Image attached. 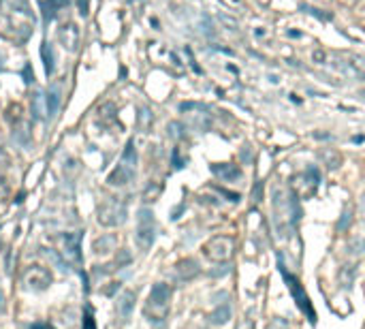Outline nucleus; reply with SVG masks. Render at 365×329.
<instances>
[{
  "mask_svg": "<svg viewBox=\"0 0 365 329\" xmlns=\"http://www.w3.org/2000/svg\"><path fill=\"white\" fill-rule=\"evenodd\" d=\"M278 270H280V274H282V278H284V282H286V286H288L290 295H293L295 304L299 306V310L306 314V318H308L312 325H314V323H316V312H314V308H312L310 297H308V293L304 291V284L299 282L297 276H293V274L286 270V265H284V261H282V256H278Z\"/></svg>",
  "mask_w": 365,
  "mask_h": 329,
  "instance_id": "nucleus-1",
  "label": "nucleus"
},
{
  "mask_svg": "<svg viewBox=\"0 0 365 329\" xmlns=\"http://www.w3.org/2000/svg\"><path fill=\"white\" fill-rule=\"evenodd\" d=\"M32 35V22L13 17L9 13H0V39H7L11 43H26L28 37Z\"/></svg>",
  "mask_w": 365,
  "mask_h": 329,
  "instance_id": "nucleus-2",
  "label": "nucleus"
},
{
  "mask_svg": "<svg viewBox=\"0 0 365 329\" xmlns=\"http://www.w3.org/2000/svg\"><path fill=\"white\" fill-rule=\"evenodd\" d=\"M169 302H171V286L158 282L152 286V293L148 297V306H145V314H148L152 321H160L164 318V314L169 312Z\"/></svg>",
  "mask_w": 365,
  "mask_h": 329,
  "instance_id": "nucleus-3",
  "label": "nucleus"
},
{
  "mask_svg": "<svg viewBox=\"0 0 365 329\" xmlns=\"http://www.w3.org/2000/svg\"><path fill=\"white\" fill-rule=\"evenodd\" d=\"M203 250L212 261L224 263V261L231 259L233 252H235V240L228 238V235H216V238H212L203 246Z\"/></svg>",
  "mask_w": 365,
  "mask_h": 329,
  "instance_id": "nucleus-4",
  "label": "nucleus"
},
{
  "mask_svg": "<svg viewBox=\"0 0 365 329\" xmlns=\"http://www.w3.org/2000/svg\"><path fill=\"white\" fill-rule=\"evenodd\" d=\"M124 218H126V208L118 199H107L98 208V222L107 224V227H116V224L124 222Z\"/></svg>",
  "mask_w": 365,
  "mask_h": 329,
  "instance_id": "nucleus-5",
  "label": "nucleus"
},
{
  "mask_svg": "<svg viewBox=\"0 0 365 329\" xmlns=\"http://www.w3.org/2000/svg\"><path fill=\"white\" fill-rule=\"evenodd\" d=\"M156 238V224H154V214L150 210L139 212V229H137V244L139 248L148 250Z\"/></svg>",
  "mask_w": 365,
  "mask_h": 329,
  "instance_id": "nucleus-6",
  "label": "nucleus"
},
{
  "mask_svg": "<svg viewBox=\"0 0 365 329\" xmlns=\"http://www.w3.org/2000/svg\"><path fill=\"white\" fill-rule=\"evenodd\" d=\"M318 169L314 167H308L301 176L295 180V188H297V194H301V197H310L312 192H316V186H318Z\"/></svg>",
  "mask_w": 365,
  "mask_h": 329,
  "instance_id": "nucleus-7",
  "label": "nucleus"
},
{
  "mask_svg": "<svg viewBox=\"0 0 365 329\" xmlns=\"http://www.w3.org/2000/svg\"><path fill=\"white\" fill-rule=\"evenodd\" d=\"M58 39H60L62 47H64L67 51H77V49H79V39H81V35H79V28L73 24V22L64 24V26L58 30Z\"/></svg>",
  "mask_w": 365,
  "mask_h": 329,
  "instance_id": "nucleus-8",
  "label": "nucleus"
},
{
  "mask_svg": "<svg viewBox=\"0 0 365 329\" xmlns=\"http://www.w3.org/2000/svg\"><path fill=\"white\" fill-rule=\"evenodd\" d=\"M51 282V274L41 265H32L30 270L26 272V284L32 286V289H45V286Z\"/></svg>",
  "mask_w": 365,
  "mask_h": 329,
  "instance_id": "nucleus-9",
  "label": "nucleus"
},
{
  "mask_svg": "<svg viewBox=\"0 0 365 329\" xmlns=\"http://www.w3.org/2000/svg\"><path fill=\"white\" fill-rule=\"evenodd\" d=\"M212 173L216 178H220L222 182H237L242 178V169L237 167L233 162H218V164H212Z\"/></svg>",
  "mask_w": 365,
  "mask_h": 329,
  "instance_id": "nucleus-10",
  "label": "nucleus"
},
{
  "mask_svg": "<svg viewBox=\"0 0 365 329\" xmlns=\"http://www.w3.org/2000/svg\"><path fill=\"white\" fill-rule=\"evenodd\" d=\"M60 244H62V254L69 261H79V235H71V233L62 235Z\"/></svg>",
  "mask_w": 365,
  "mask_h": 329,
  "instance_id": "nucleus-11",
  "label": "nucleus"
},
{
  "mask_svg": "<svg viewBox=\"0 0 365 329\" xmlns=\"http://www.w3.org/2000/svg\"><path fill=\"white\" fill-rule=\"evenodd\" d=\"M132 176H135V169L128 167V164L120 162L109 176V184H113V186H122V184H128L132 180Z\"/></svg>",
  "mask_w": 365,
  "mask_h": 329,
  "instance_id": "nucleus-12",
  "label": "nucleus"
},
{
  "mask_svg": "<svg viewBox=\"0 0 365 329\" xmlns=\"http://www.w3.org/2000/svg\"><path fill=\"white\" fill-rule=\"evenodd\" d=\"M175 267H177L175 272H177V278L180 280H192L194 276L199 274V263L194 259H182Z\"/></svg>",
  "mask_w": 365,
  "mask_h": 329,
  "instance_id": "nucleus-13",
  "label": "nucleus"
},
{
  "mask_svg": "<svg viewBox=\"0 0 365 329\" xmlns=\"http://www.w3.org/2000/svg\"><path fill=\"white\" fill-rule=\"evenodd\" d=\"M354 276H357V267L354 265H344L340 270V276H338V282L342 289H350L352 282H354Z\"/></svg>",
  "mask_w": 365,
  "mask_h": 329,
  "instance_id": "nucleus-14",
  "label": "nucleus"
},
{
  "mask_svg": "<svg viewBox=\"0 0 365 329\" xmlns=\"http://www.w3.org/2000/svg\"><path fill=\"white\" fill-rule=\"evenodd\" d=\"M41 3V9H43V17H45V22H49V19H54L56 17V11L62 7V5H67V0H39Z\"/></svg>",
  "mask_w": 365,
  "mask_h": 329,
  "instance_id": "nucleus-15",
  "label": "nucleus"
},
{
  "mask_svg": "<svg viewBox=\"0 0 365 329\" xmlns=\"http://www.w3.org/2000/svg\"><path fill=\"white\" fill-rule=\"evenodd\" d=\"M32 114L39 120L47 116V96L43 94V92H37V94L32 96Z\"/></svg>",
  "mask_w": 365,
  "mask_h": 329,
  "instance_id": "nucleus-16",
  "label": "nucleus"
},
{
  "mask_svg": "<svg viewBox=\"0 0 365 329\" xmlns=\"http://www.w3.org/2000/svg\"><path fill=\"white\" fill-rule=\"evenodd\" d=\"M132 306H135V293H130V291L122 293L120 302H118V312H120L124 318H128L130 312H132Z\"/></svg>",
  "mask_w": 365,
  "mask_h": 329,
  "instance_id": "nucleus-17",
  "label": "nucleus"
},
{
  "mask_svg": "<svg viewBox=\"0 0 365 329\" xmlns=\"http://www.w3.org/2000/svg\"><path fill=\"white\" fill-rule=\"evenodd\" d=\"M318 156H320V160L327 164L329 169H336V167H340V162H342V156L336 152V150H331V148H325V150H320L318 152Z\"/></svg>",
  "mask_w": 365,
  "mask_h": 329,
  "instance_id": "nucleus-18",
  "label": "nucleus"
},
{
  "mask_svg": "<svg viewBox=\"0 0 365 329\" xmlns=\"http://www.w3.org/2000/svg\"><path fill=\"white\" fill-rule=\"evenodd\" d=\"M41 58H43V64H45V73L51 75L54 73V49H51V43H45L41 45Z\"/></svg>",
  "mask_w": 365,
  "mask_h": 329,
  "instance_id": "nucleus-19",
  "label": "nucleus"
},
{
  "mask_svg": "<svg viewBox=\"0 0 365 329\" xmlns=\"http://www.w3.org/2000/svg\"><path fill=\"white\" fill-rule=\"evenodd\" d=\"M228 316H231V308H228V306H220V308H218V310L210 316V321H212L214 325H222V323L228 321Z\"/></svg>",
  "mask_w": 365,
  "mask_h": 329,
  "instance_id": "nucleus-20",
  "label": "nucleus"
},
{
  "mask_svg": "<svg viewBox=\"0 0 365 329\" xmlns=\"http://www.w3.org/2000/svg\"><path fill=\"white\" fill-rule=\"evenodd\" d=\"M122 162H124V164H128V167H132V169H135V164H137V152H135V143H132V141H128L126 150H124V154H122Z\"/></svg>",
  "mask_w": 365,
  "mask_h": 329,
  "instance_id": "nucleus-21",
  "label": "nucleus"
},
{
  "mask_svg": "<svg viewBox=\"0 0 365 329\" xmlns=\"http://www.w3.org/2000/svg\"><path fill=\"white\" fill-rule=\"evenodd\" d=\"M58 107H60V94H58L56 90H51L49 94H47V116H49V118L56 116Z\"/></svg>",
  "mask_w": 365,
  "mask_h": 329,
  "instance_id": "nucleus-22",
  "label": "nucleus"
},
{
  "mask_svg": "<svg viewBox=\"0 0 365 329\" xmlns=\"http://www.w3.org/2000/svg\"><path fill=\"white\" fill-rule=\"evenodd\" d=\"M113 111H116V107H113V103H105V105H101V107H98L101 120L105 122V124H109V122L113 120Z\"/></svg>",
  "mask_w": 365,
  "mask_h": 329,
  "instance_id": "nucleus-23",
  "label": "nucleus"
},
{
  "mask_svg": "<svg viewBox=\"0 0 365 329\" xmlns=\"http://www.w3.org/2000/svg\"><path fill=\"white\" fill-rule=\"evenodd\" d=\"M152 111L150 109H141L139 111V126H141V130H150V126H152Z\"/></svg>",
  "mask_w": 365,
  "mask_h": 329,
  "instance_id": "nucleus-24",
  "label": "nucleus"
},
{
  "mask_svg": "<svg viewBox=\"0 0 365 329\" xmlns=\"http://www.w3.org/2000/svg\"><path fill=\"white\" fill-rule=\"evenodd\" d=\"M350 222H352V208H346L338 222V231H346V227H350Z\"/></svg>",
  "mask_w": 365,
  "mask_h": 329,
  "instance_id": "nucleus-25",
  "label": "nucleus"
},
{
  "mask_svg": "<svg viewBox=\"0 0 365 329\" xmlns=\"http://www.w3.org/2000/svg\"><path fill=\"white\" fill-rule=\"evenodd\" d=\"M160 184H150L148 188H145V192H143V199L145 201H156V197L160 194Z\"/></svg>",
  "mask_w": 365,
  "mask_h": 329,
  "instance_id": "nucleus-26",
  "label": "nucleus"
},
{
  "mask_svg": "<svg viewBox=\"0 0 365 329\" xmlns=\"http://www.w3.org/2000/svg\"><path fill=\"white\" fill-rule=\"evenodd\" d=\"M9 194H11V186H9L7 178L3 176V173H0V201H7Z\"/></svg>",
  "mask_w": 365,
  "mask_h": 329,
  "instance_id": "nucleus-27",
  "label": "nucleus"
},
{
  "mask_svg": "<svg viewBox=\"0 0 365 329\" xmlns=\"http://www.w3.org/2000/svg\"><path fill=\"white\" fill-rule=\"evenodd\" d=\"M182 128H184V126L180 124V122H171V124H169V133H171V137H182V135H184Z\"/></svg>",
  "mask_w": 365,
  "mask_h": 329,
  "instance_id": "nucleus-28",
  "label": "nucleus"
},
{
  "mask_svg": "<svg viewBox=\"0 0 365 329\" xmlns=\"http://www.w3.org/2000/svg\"><path fill=\"white\" fill-rule=\"evenodd\" d=\"M260 190H263V182H256V184H254V190H252V201H254V203L260 201Z\"/></svg>",
  "mask_w": 365,
  "mask_h": 329,
  "instance_id": "nucleus-29",
  "label": "nucleus"
},
{
  "mask_svg": "<svg viewBox=\"0 0 365 329\" xmlns=\"http://www.w3.org/2000/svg\"><path fill=\"white\" fill-rule=\"evenodd\" d=\"M79 13L86 17L88 15V0H79Z\"/></svg>",
  "mask_w": 365,
  "mask_h": 329,
  "instance_id": "nucleus-30",
  "label": "nucleus"
},
{
  "mask_svg": "<svg viewBox=\"0 0 365 329\" xmlns=\"http://www.w3.org/2000/svg\"><path fill=\"white\" fill-rule=\"evenodd\" d=\"M83 327H86V329H96V327H94V321H92V316H90V312L86 314V321H83Z\"/></svg>",
  "mask_w": 365,
  "mask_h": 329,
  "instance_id": "nucleus-31",
  "label": "nucleus"
},
{
  "mask_svg": "<svg viewBox=\"0 0 365 329\" xmlns=\"http://www.w3.org/2000/svg\"><path fill=\"white\" fill-rule=\"evenodd\" d=\"M24 75H26V81H28V84H30V81H35V73H30V67H26Z\"/></svg>",
  "mask_w": 365,
  "mask_h": 329,
  "instance_id": "nucleus-32",
  "label": "nucleus"
},
{
  "mask_svg": "<svg viewBox=\"0 0 365 329\" xmlns=\"http://www.w3.org/2000/svg\"><path fill=\"white\" fill-rule=\"evenodd\" d=\"M361 210L365 212V192H363V197H361Z\"/></svg>",
  "mask_w": 365,
  "mask_h": 329,
  "instance_id": "nucleus-33",
  "label": "nucleus"
}]
</instances>
